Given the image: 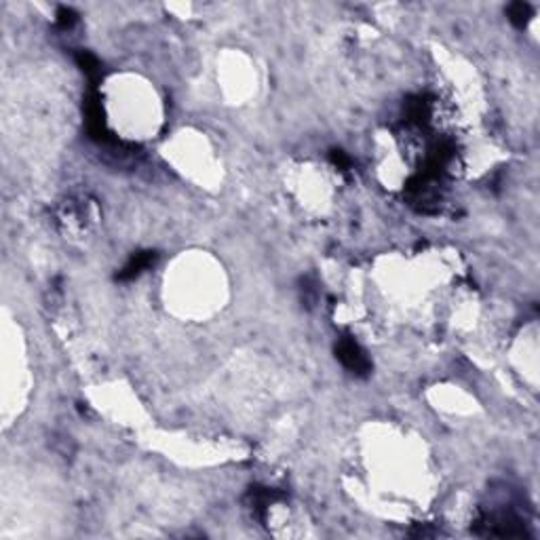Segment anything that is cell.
<instances>
[{"instance_id": "1", "label": "cell", "mask_w": 540, "mask_h": 540, "mask_svg": "<svg viewBox=\"0 0 540 540\" xmlns=\"http://www.w3.org/2000/svg\"><path fill=\"white\" fill-rule=\"evenodd\" d=\"M83 110H85V127H87L89 137L97 144H116V139L108 131L106 114H104V108H102V97H99L95 87H91V91L87 93Z\"/></svg>"}, {"instance_id": "2", "label": "cell", "mask_w": 540, "mask_h": 540, "mask_svg": "<svg viewBox=\"0 0 540 540\" xmlns=\"http://www.w3.org/2000/svg\"><path fill=\"white\" fill-rule=\"evenodd\" d=\"M335 356L338 361L354 376L359 378H366L370 372H372V361L370 356L366 354V350L361 348V344H359L354 338L350 335H342L335 344Z\"/></svg>"}, {"instance_id": "3", "label": "cell", "mask_w": 540, "mask_h": 540, "mask_svg": "<svg viewBox=\"0 0 540 540\" xmlns=\"http://www.w3.org/2000/svg\"><path fill=\"white\" fill-rule=\"evenodd\" d=\"M156 258H158V254L152 251V249L133 254V256L127 260V264L116 272V281H131V279L139 277L146 268H150V266L156 262Z\"/></svg>"}, {"instance_id": "4", "label": "cell", "mask_w": 540, "mask_h": 540, "mask_svg": "<svg viewBox=\"0 0 540 540\" xmlns=\"http://www.w3.org/2000/svg\"><path fill=\"white\" fill-rule=\"evenodd\" d=\"M281 498H283V494H279L277 490H268V487H251L249 494H247V500H249L251 511H256L262 519H264L266 508H268L272 502L281 500Z\"/></svg>"}, {"instance_id": "5", "label": "cell", "mask_w": 540, "mask_h": 540, "mask_svg": "<svg viewBox=\"0 0 540 540\" xmlns=\"http://www.w3.org/2000/svg\"><path fill=\"white\" fill-rule=\"evenodd\" d=\"M74 57H76V64L81 66V70L89 76L91 87H97V83L102 78V64H99V60L93 53H89V51H76Z\"/></svg>"}, {"instance_id": "6", "label": "cell", "mask_w": 540, "mask_h": 540, "mask_svg": "<svg viewBox=\"0 0 540 540\" xmlns=\"http://www.w3.org/2000/svg\"><path fill=\"white\" fill-rule=\"evenodd\" d=\"M506 15H508L511 24H515L517 28H523V26H527V22L532 18V7L527 3H513V5H508Z\"/></svg>"}, {"instance_id": "7", "label": "cell", "mask_w": 540, "mask_h": 540, "mask_svg": "<svg viewBox=\"0 0 540 540\" xmlns=\"http://www.w3.org/2000/svg\"><path fill=\"white\" fill-rule=\"evenodd\" d=\"M76 22H78V15H76V11H74L72 7H60V9H57V13H55V24H57V28L70 30Z\"/></svg>"}, {"instance_id": "8", "label": "cell", "mask_w": 540, "mask_h": 540, "mask_svg": "<svg viewBox=\"0 0 540 540\" xmlns=\"http://www.w3.org/2000/svg\"><path fill=\"white\" fill-rule=\"evenodd\" d=\"M329 158H331V162H333L340 171H348V169H350V158H348L342 150H331Z\"/></svg>"}]
</instances>
